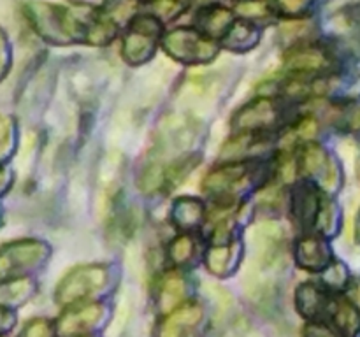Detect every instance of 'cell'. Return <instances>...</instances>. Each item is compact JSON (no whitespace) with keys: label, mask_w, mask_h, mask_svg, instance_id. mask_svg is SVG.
I'll return each instance as SVG.
<instances>
[{"label":"cell","mask_w":360,"mask_h":337,"mask_svg":"<svg viewBox=\"0 0 360 337\" xmlns=\"http://www.w3.org/2000/svg\"><path fill=\"white\" fill-rule=\"evenodd\" d=\"M139 9V0H105L102 13L116 25L125 23Z\"/></svg>","instance_id":"d4e9b609"},{"label":"cell","mask_w":360,"mask_h":337,"mask_svg":"<svg viewBox=\"0 0 360 337\" xmlns=\"http://www.w3.org/2000/svg\"><path fill=\"white\" fill-rule=\"evenodd\" d=\"M2 220H4V209H2V204H0V225H2Z\"/></svg>","instance_id":"ab89813d"},{"label":"cell","mask_w":360,"mask_h":337,"mask_svg":"<svg viewBox=\"0 0 360 337\" xmlns=\"http://www.w3.org/2000/svg\"><path fill=\"white\" fill-rule=\"evenodd\" d=\"M109 284V270L104 265H84L70 270L55 291L60 305H74L104 291Z\"/></svg>","instance_id":"277c9868"},{"label":"cell","mask_w":360,"mask_h":337,"mask_svg":"<svg viewBox=\"0 0 360 337\" xmlns=\"http://www.w3.org/2000/svg\"><path fill=\"white\" fill-rule=\"evenodd\" d=\"M35 293V283L30 277L0 281V308L16 309L23 305Z\"/></svg>","instance_id":"ffe728a7"},{"label":"cell","mask_w":360,"mask_h":337,"mask_svg":"<svg viewBox=\"0 0 360 337\" xmlns=\"http://www.w3.org/2000/svg\"><path fill=\"white\" fill-rule=\"evenodd\" d=\"M252 178V168L246 164H232L210 172L204 179V192L217 199H232L245 188Z\"/></svg>","instance_id":"30bf717a"},{"label":"cell","mask_w":360,"mask_h":337,"mask_svg":"<svg viewBox=\"0 0 360 337\" xmlns=\"http://www.w3.org/2000/svg\"><path fill=\"white\" fill-rule=\"evenodd\" d=\"M355 235H357V239L360 241V213L357 216V225H355Z\"/></svg>","instance_id":"f35d334b"},{"label":"cell","mask_w":360,"mask_h":337,"mask_svg":"<svg viewBox=\"0 0 360 337\" xmlns=\"http://www.w3.org/2000/svg\"><path fill=\"white\" fill-rule=\"evenodd\" d=\"M304 337H345L336 326L326 322H309L304 329Z\"/></svg>","instance_id":"836d02e7"},{"label":"cell","mask_w":360,"mask_h":337,"mask_svg":"<svg viewBox=\"0 0 360 337\" xmlns=\"http://www.w3.org/2000/svg\"><path fill=\"white\" fill-rule=\"evenodd\" d=\"M280 107L273 98L260 97L239 109L232 119L234 128L243 133H257L260 130L273 128L280 121Z\"/></svg>","instance_id":"ba28073f"},{"label":"cell","mask_w":360,"mask_h":337,"mask_svg":"<svg viewBox=\"0 0 360 337\" xmlns=\"http://www.w3.org/2000/svg\"><path fill=\"white\" fill-rule=\"evenodd\" d=\"M148 6H150L151 14L155 18L164 21L172 20L183 11V4L179 0H150Z\"/></svg>","instance_id":"f1b7e54d"},{"label":"cell","mask_w":360,"mask_h":337,"mask_svg":"<svg viewBox=\"0 0 360 337\" xmlns=\"http://www.w3.org/2000/svg\"><path fill=\"white\" fill-rule=\"evenodd\" d=\"M188 293V281L178 272H167L160 279L157 288V308L160 312L174 311L181 304H185V297Z\"/></svg>","instance_id":"9a60e30c"},{"label":"cell","mask_w":360,"mask_h":337,"mask_svg":"<svg viewBox=\"0 0 360 337\" xmlns=\"http://www.w3.org/2000/svg\"><path fill=\"white\" fill-rule=\"evenodd\" d=\"M16 337H56L55 325L44 318L30 319Z\"/></svg>","instance_id":"4dcf8cb0"},{"label":"cell","mask_w":360,"mask_h":337,"mask_svg":"<svg viewBox=\"0 0 360 337\" xmlns=\"http://www.w3.org/2000/svg\"><path fill=\"white\" fill-rule=\"evenodd\" d=\"M11 185H13V172L4 165V167H0V197L9 192Z\"/></svg>","instance_id":"8d00e7d4"},{"label":"cell","mask_w":360,"mask_h":337,"mask_svg":"<svg viewBox=\"0 0 360 337\" xmlns=\"http://www.w3.org/2000/svg\"><path fill=\"white\" fill-rule=\"evenodd\" d=\"M330 119L338 128L360 136V98H348L334 104Z\"/></svg>","instance_id":"7402d4cb"},{"label":"cell","mask_w":360,"mask_h":337,"mask_svg":"<svg viewBox=\"0 0 360 337\" xmlns=\"http://www.w3.org/2000/svg\"><path fill=\"white\" fill-rule=\"evenodd\" d=\"M195 23L199 30L210 39L225 37V34L234 25V14L227 7L207 6L197 13Z\"/></svg>","instance_id":"e0dca14e"},{"label":"cell","mask_w":360,"mask_h":337,"mask_svg":"<svg viewBox=\"0 0 360 337\" xmlns=\"http://www.w3.org/2000/svg\"><path fill=\"white\" fill-rule=\"evenodd\" d=\"M336 221H338V207L330 202L329 199L322 200L320 206L319 218H316L315 227L322 232L323 235H333L336 232Z\"/></svg>","instance_id":"83f0119b"},{"label":"cell","mask_w":360,"mask_h":337,"mask_svg":"<svg viewBox=\"0 0 360 337\" xmlns=\"http://www.w3.org/2000/svg\"><path fill=\"white\" fill-rule=\"evenodd\" d=\"M95 9L88 7L81 14L70 7L55 6L41 0H32L23 7L25 18L32 30L51 44H72L86 37V25Z\"/></svg>","instance_id":"7a4b0ae2"},{"label":"cell","mask_w":360,"mask_h":337,"mask_svg":"<svg viewBox=\"0 0 360 337\" xmlns=\"http://www.w3.org/2000/svg\"><path fill=\"white\" fill-rule=\"evenodd\" d=\"M334 298L329 297L326 288L315 283H304L297 288L295 305L299 312L309 322H326L329 319Z\"/></svg>","instance_id":"4fadbf2b"},{"label":"cell","mask_w":360,"mask_h":337,"mask_svg":"<svg viewBox=\"0 0 360 337\" xmlns=\"http://www.w3.org/2000/svg\"><path fill=\"white\" fill-rule=\"evenodd\" d=\"M18 146L16 119L9 114H0V167L13 158Z\"/></svg>","instance_id":"cb8c5ba5"},{"label":"cell","mask_w":360,"mask_h":337,"mask_svg":"<svg viewBox=\"0 0 360 337\" xmlns=\"http://www.w3.org/2000/svg\"><path fill=\"white\" fill-rule=\"evenodd\" d=\"M299 165H301L302 172L315 178L326 192H336L338 186H340V168H338L336 161L330 160L326 150L322 146H319V144H306L304 150L301 151Z\"/></svg>","instance_id":"9c48e42d"},{"label":"cell","mask_w":360,"mask_h":337,"mask_svg":"<svg viewBox=\"0 0 360 337\" xmlns=\"http://www.w3.org/2000/svg\"><path fill=\"white\" fill-rule=\"evenodd\" d=\"M329 319L345 337H355L360 332V311L350 298H334Z\"/></svg>","instance_id":"d6986e66"},{"label":"cell","mask_w":360,"mask_h":337,"mask_svg":"<svg viewBox=\"0 0 360 337\" xmlns=\"http://www.w3.org/2000/svg\"><path fill=\"white\" fill-rule=\"evenodd\" d=\"M162 44L171 58L188 65L210 62L218 53V46L213 39L192 28H176L167 32L162 39Z\"/></svg>","instance_id":"5b68a950"},{"label":"cell","mask_w":360,"mask_h":337,"mask_svg":"<svg viewBox=\"0 0 360 337\" xmlns=\"http://www.w3.org/2000/svg\"><path fill=\"white\" fill-rule=\"evenodd\" d=\"M86 337H88V336H86Z\"/></svg>","instance_id":"60d3db41"},{"label":"cell","mask_w":360,"mask_h":337,"mask_svg":"<svg viewBox=\"0 0 360 337\" xmlns=\"http://www.w3.org/2000/svg\"><path fill=\"white\" fill-rule=\"evenodd\" d=\"M238 263V244L236 242H214L206 255V265L213 276L225 277L234 272Z\"/></svg>","instance_id":"ac0fdd59"},{"label":"cell","mask_w":360,"mask_h":337,"mask_svg":"<svg viewBox=\"0 0 360 337\" xmlns=\"http://www.w3.org/2000/svg\"><path fill=\"white\" fill-rule=\"evenodd\" d=\"M105 309L101 304L69 305L55 323L56 337H86L104 319Z\"/></svg>","instance_id":"52a82bcc"},{"label":"cell","mask_w":360,"mask_h":337,"mask_svg":"<svg viewBox=\"0 0 360 337\" xmlns=\"http://www.w3.org/2000/svg\"><path fill=\"white\" fill-rule=\"evenodd\" d=\"M295 262L313 272H323L333 262L330 249L322 237H304L295 246Z\"/></svg>","instance_id":"5bb4252c"},{"label":"cell","mask_w":360,"mask_h":337,"mask_svg":"<svg viewBox=\"0 0 360 337\" xmlns=\"http://www.w3.org/2000/svg\"><path fill=\"white\" fill-rule=\"evenodd\" d=\"M204 309L197 302H185L174 311L167 312L158 325L157 337H190L200 325Z\"/></svg>","instance_id":"7c38bea8"},{"label":"cell","mask_w":360,"mask_h":337,"mask_svg":"<svg viewBox=\"0 0 360 337\" xmlns=\"http://www.w3.org/2000/svg\"><path fill=\"white\" fill-rule=\"evenodd\" d=\"M322 199L308 183H302L295 188L294 199H292V209H294V218L301 227H315L316 218H319Z\"/></svg>","instance_id":"2e32d148"},{"label":"cell","mask_w":360,"mask_h":337,"mask_svg":"<svg viewBox=\"0 0 360 337\" xmlns=\"http://www.w3.org/2000/svg\"><path fill=\"white\" fill-rule=\"evenodd\" d=\"M195 256V242L190 235H179L169 246V258L174 265L185 267Z\"/></svg>","instance_id":"4316f807"},{"label":"cell","mask_w":360,"mask_h":337,"mask_svg":"<svg viewBox=\"0 0 360 337\" xmlns=\"http://www.w3.org/2000/svg\"><path fill=\"white\" fill-rule=\"evenodd\" d=\"M160 21L153 14H137L123 39L122 55L130 65H141L153 56L160 37Z\"/></svg>","instance_id":"8992f818"},{"label":"cell","mask_w":360,"mask_h":337,"mask_svg":"<svg viewBox=\"0 0 360 337\" xmlns=\"http://www.w3.org/2000/svg\"><path fill=\"white\" fill-rule=\"evenodd\" d=\"M333 65L334 60L327 49L313 42L295 44L285 55V67L292 72H323L333 69Z\"/></svg>","instance_id":"8fae6325"},{"label":"cell","mask_w":360,"mask_h":337,"mask_svg":"<svg viewBox=\"0 0 360 337\" xmlns=\"http://www.w3.org/2000/svg\"><path fill=\"white\" fill-rule=\"evenodd\" d=\"M16 325V312L14 309L0 308V337H6Z\"/></svg>","instance_id":"d590c367"},{"label":"cell","mask_w":360,"mask_h":337,"mask_svg":"<svg viewBox=\"0 0 360 337\" xmlns=\"http://www.w3.org/2000/svg\"><path fill=\"white\" fill-rule=\"evenodd\" d=\"M283 228L274 223L255 225L248 234L250 246V267L248 283L252 284L253 293H262L271 290L273 281L285 265L287 255V241Z\"/></svg>","instance_id":"6da1fadb"},{"label":"cell","mask_w":360,"mask_h":337,"mask_svg":"<svg viewBox=\"0 0 360 337\" xmlns=\"http://www.w3.org/2000/svg\"><path fill=\"white\" fill-rule=\"evenodd\" d=\"M323 283L333 290H341L348 284L347 267L340 262H330L329 267L323 270Z\"/></svg>","instance_id":"f546056e"},{"label":"cell","mask_w":360,"mask_h":337,"mask_svg":"<svg viewBox=\"0 0 360 337\" xmlns=\"http://www.w3.org/2000/svg\"><path fill=\"white\" fill-rule=\"evenodd\" d=\"M11 65H13V49H11L6 30L0 27V83L7 77Z\"/></svg>","instance_id":"1f68e13d"},{"label":"cell","mask_w":360,"mask_h":337,"mask_svg":"<svg viewBox=\"0 0 360 337\" xmlns=\"http://www.w3.org/2000/svg\"><path fill=\"white\" fill-rule=\"evenodd\" d=\"M274 2H276L280 13L292 18L304 16L311 7V0H274Z\"/></svg>","instance_id":"d6a6232c"},{"label":"cell","mask_w":360,"mask_h":337,"mask_svg":"<svg viewBox=\"0 0 360 337\" xmlns=\"http://www.w3.org/2000/svg\"><path fill=\"white\" fill-rule=\"evenodd\" d=\"M316 130H319L316 128V121L311 118V116H308V118H302L301 121L295 125L294 132H295V136L301 137V139L311 140L313 137H315Z\"/></svg>","instance_id":"e575fe53"},{"label":"cell","mask_w":360,"mask_h":337,"mask_svg":"<svg viewBox=\"0 0 360 337\" xmlns=\"http://www.w3.org/2000/svg\"><path fill=\"white\" fill-rule=\"evenodd\" d=\"M259 37L260 34L255 27H252L246 21H238L225 34L224 44L225 48L232 49V51H248L259 42Z\"/></svg>","instance_id":"603a6c76"},{"label":"cell","mask_w":360,"mask_h":337,"mask_svg":"<svg viewBox=\"0 0 360 337\" xmlns=\"http://www.w3.org/2000/svg\"><path fill=\"white\" fill-rule=\"evenodd\" d=\"M49 258V246L39 239H16L0 246V281L20 279L41 269Z\"/></svg>","instance_id":"3957f363"},{"label":"cell","mask_w":360,"mask_h":337,"mask_svg":"<svg viewBox=\"0 0 360 337\" xmlns=\"http://www.w3.org/2000/svg\"><path fill=\"white\" fill-rule=\"evenodd\" d=\"M348 298L357 305L360 311V281H354L350 284V288H348Z\"/></svg>","instance_id":"74e56055"},{"label":"cell","mask_w":360,"mask_h":337,"mask_svg":"<svg viewBox=\"0 0 360 337\" xmlns=\"http://www.w3.org/2000/svg\"><path fill=\"white\" fill-rule=\"evenodd\" d=\"M236 13L246 20H267L274 13V0H239Z\"/></svg>","instance_id":"484cf974"},{"label":"cell","mask_w":360,"mask_h":337,"mask_svg":"<svg viewBox=\"0 0 360 337\" xmlns=\"http://www.w3.org/2000/svg\"><path fill=\"white\" fill-rule=\"evenodd\" d=\"M204 216V206L200 200L192 197H181L176 200L174 209H172V220L183 230H192L199 227Z\"/></svg>","instance_id":"44dd1931"}]
</instances>
